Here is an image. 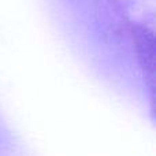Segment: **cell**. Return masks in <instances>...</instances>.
Instances as JSON below:
<instances>
[{
	"label": "cell",
	"mask_w": 156,
	"mask_h": 156,
	"mask_svg": "<svg viewBox=\"0 0 156 156\" xmlns=\"http://www.w3.org/2000/svg\"><path fill=\"white\" fill-rule=\"evenodd\" d=\"M138 48L141 51V59L144 60V67L152 71V62H154V41L151 33L143 32L140 34Z\"/></svg>",
	"instance_id": "obj_1"
}]
</instances>
